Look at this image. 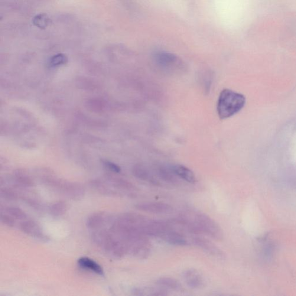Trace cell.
Returning a JSON list of instances; mask_svg holds the SVG:
<instances>
[{
	"label": "cell",
	"mask_w": 296,
	"mask_h": 296,
	"mask_svg": "<svg viewBox=\"0 0 296 296\" xmlns=\"http://www.w3.org/2000/svg\"><path fill=\"white\" fill-rule=\"evenodd\" d=\"M67 57L63 54H58L51 58L50 64L52 66H57L66 63Z\"/></svg>",
	"instance_id": "obj_23"
},
{
	"label": "cell",
	"mask_w": 296,
	"mask_h": 296,
	"mask_svg": "<svg viewBox=\"0 0 296 296\" xmlns=\"http://www.w3.org/2000/svg\"><path fill=\"white\" fill-rule=\"evenodd\" d=\"M109 181L115 189L127 191H133L136 189V188L134 185L125 180L112 179Z\"/></svg>",
	"instance_id": "obj_16"
},
{
	"label": "cell",
	"mask_w": 296,
	"mask_h": 296,
	"mask_svg": "<svg viewBox=\"0 0 296 296\" xmlns=\"http://www.w3.org/2000/svg\"><path fill=\"white\" fill-rule=\"evenodd\" d=\"M104 164L107 168H108L109 170L116 172V173H119V172L121 171V169H120L118 165L112 163V162L106 161L104 162Z\"/></svg>",
	"instance_id": "obj_25"
},
{
	"label": "cell",
	"mask_w": 296,
	"mask_h": 296,
	"mask_svg": "<svg viewBox=\"0 0 296 296\" xmlns=\"http://www.w3.org/2000/svg\"><path fill=\"white\" fill-rule=\"evenodd\" d=\"M193 243L204 251L216 258L223 259L224 258V253L222 249H220L218 246H217L209 240L196 236L194 237Z\"/></svg>",
	"instance_id": "obj_4"
},
{
	"label": "cell",
	"mask_w": 296,
	"mask_h": 296,
	"mask_svg": "<svg viewBox=\"0 0 296 296\" xmlns=\"http://www.w3.org/2000/svg\"><path fill=\"white\" fill-rule=\"evenodd\" d=\"M133 173L135 176L139 180L149 182L154 185H158L159 182L149 172L147 169L142 166V165H136L133 168Z\"/></svg>",
	"instance_id": "obj_12"
},
{
	"label": "cell",
	"mask_w": 296,
	"mask_h": 296,
	"mask_svg": "<svg viewBox=\"0 0 296 296\" xmlns=\"http://www.w3.org/2000/svg\"><path fill=\"white\" fill-rule=\"evenodd\" d=\"M136 208L144 212L155 214H168L172 211V207L170 205L161 202L140 203L136 205Z\"/></svg>",
	"instance_id": "obj_6"
},
{
	"label": "cell",
	"mask_w": 296,
	"mask_h": 296,
	"mask_svg": "<svg viewBox=\"0 0 296 296\" xmlns=\"http://www.w3.org/2000/svg\"><path fill=\"white\" fill-rule=\"evenodd\" d=\"M155 61L159 66L167 68L177 63V57L173 54L161 52L156 54Z\"/></svg>",
	"instance_id": "obj_11"
},
{
	"label": "cell",
	"mask_w": 296,
	"mask_h": 296,
	"mask_svg": "<svg viewBox=\"0 0 296 296\" xmlns=\"http://www.w3.org/2000/svg\"><path fill=\"white\" fill-rule=\"evenodd\" d=\"M78 264L82 269H89L93 271L96 274L102 275L104 274V270L102 266L98 263L86 257H82L78 260Z\"/></svg>",
	"instance_id": "obj_10"
},
{
	"label": "cell",
	"mask_w": 296,
	"mask_h": 296,
	"mask_svg": "<svg viewBox=\"0 0 296 296\" xmlns=\"http://www.w3.org/2000/svg\"><path fill=\"white\" fill-rule=\"evenodd\" d=\"M50 22V19L45 14H39L35 16L33 19V24L38 28H46Z\"/></svg>",
	"instance_id": "obj_21"
},
{
	"label": "cell",
	"mask_w": 296,
	"mask_h": 296,
	"mask_svg": "<svg viewBox=\"0 0 296 296\" xmlns=\"http://www.w3.org/2000/svg\"><path fill=\"white\" fill-rule=\"evenodd\" d=\"M20 229L23 232L33 238L41 241L47 240V237L45 235L41 226L34 220H23L20 223Z\"/></svg>",
	"instance_id": "obj_5"
},
{
	"label": "cell",
	"mask_w": 296,
	"mask_h": 296,
	"mask_svg": "<svg viewBox=\"0 0 296 296\" xmlns=\"http://www.w3.org/2000/svg\"><path fill=\"white\" fill-rule=\"evenodd\" d=\"M0 195L1 198L9 201L16 200L18 198L17 193L9 188H1L0 190Z\"/></svg>",
	"instance_id": "obj_20"
},
{
	"label": "cell",
	"mask_w": 296,
	"mask_h": 296,
	"mask_svg": "<svg viewBox=\"0 0 296 296\" xmlns=\"http://www.w3.org/2000/svg\"><path fill=\"white\" fill-rule=\"evenodd\" d=\"M92 186L94 189L98 191L99 193L102 194H106L107 196H116L118 194V192L113 190L111 188H110L106 184H104L103 182L96 181L94 182L92 185Z\"/></svg>",
	"instance_id": "obj_18"
},
{
	"label": "cell",
	"mask_w": 296,
	"mask_h": 296,
	"mask_svg": "<svg viewBox=\"0 0 296 296\" xmlns=\"http://www.w3.org/2000/svg\"><path fill=\"white\" fill-rule=\"evenodd\" d=\"M109 215L103 213H94L87 218L86 226L90 230L96 231L102 229L107 224L111 222Z\"/></svg>",
	"instance_id": "obj_7"
},
{
	"label": "cell",
	"mask_w": 296,
	"mask_h": 296,
	"mask_svg": "<svg viewBox=\"0 0 296 296\" xmlns=\"http://www.w3.org/2000/svg\"><path fill=\"white\" fill-rule=\"evenodd\" d=\"M182 275L184 281L190 288L199 289L204 286L203 276L197 269H187Z\"/></svg>",
	"instance_id": "obj_8"
},
{
	"label": "cell",
	"mask_w": 296,
	"mask_h": 296,
	"mask_svg": "<svg viewBox=\"0 0 296 296\" xmlns=\"http://www.w3.org/2000/svg\"><path fill=\"white\" fill-rule=\"evenodd\" d=\"M4 213L7 214L15 220H25L27 218V215L24 211L18 207H6L4 209Z\"/></svg>",
	"instance_id": "obj_19"
},
{
	"label": "cell",
	"mask_w": 296,
	"mask_h": 296,
	"mask_svg": "<svg viewBox=\"0 0 296 296\" xmlns=\"http://www.w3.org/2000/svg\"><path fill=\"white\" fill-rule=\"evenodd\" d=\"M158 174L159 177L162 180L172 184L178 183L177 175L174 174L173 171L170 169L160 167L158 170Z\"/></svg>",
	"instance_id": "obj_14"
},
{
	"label": "cell",
	"mask_w": 296,
	"mask_h": 296,
	"mask_svg": "<svg viewBox=\"0 0 296 296\" xmlns=\"http://www.w3.org/2000/svg\"><path fill=\"white\" fill-rule=\"evenodd\" d=\"M67 208L68 206L66 202L59 201L51 205L49 208V211L52 216L61 217L66 213Z\"/></svg>",
	"instance_id": "obj_13"
},
{
	"label": "cell",
	"mask_w": 296,
	"mask_h": 296,
	"mask_svg": "<svg viewBox=\"0 0 296 296\" xmlns=\"http://www.w3.org/2000/svg\"><path fill=\"white\" fill-rule=\"evenodd\" d=\"M48 184L54 189L74 200L79 199L84 196V188L80 185L53 181H49Z\"/></svg>",
	"instance_id": "obj_3"
},
{
	"label": "cell",
	"mask_w": 296,
	"mask_h": 296,
	"mask_svg": "<svg viewBox=\"0 0 296 296\" xmlns=\"http://www.w3.org/2000/svg\"><path fill=\"white\" fill-rule=\"evenodd\" d=\"M136 295L139 296H165L167 295L166 291L162 289L155 288H144L136 289Z\"/></svg>",
	"instance_id": "obj_17"
},
{
	"label": "cell",
	"mask_w": 296,
	"mask_h": 296,
	"mask_svg": "<svg viewBox=\"0 0 296 296\" xmlns=\"http://www.w3.org/2000/svg\"><path fill=\"white\" fill-rule=\"evenodd\" d=\"M246 103V99L242 94L230 89L221 92L217 104V114L220 119H226L239 112Z\"/></svg>",
	"instance_id": "obj_2"
},
{
	"label": "cell",
	"mask_w": 296,
	"mask_h": 296,
	"mask_svg": "<svg viewBox=\"0 0 296 296\" xmlns=\"http://www.w3.org/2000/svg\"><path fill=\"white\" fill-rule=\"evenodd\" d=\"M179 218L186 223L196 234L203 233L217 241L223 240L224 234L222 228L206 214L196 211L188 210L181 213Z\"/></svg>",
	"instance_id": "obj_1"
},
{
	"label": "cell",
	"mask_w": 296,
	"mask_h": 296,
	"mask_svg": "<svg viewBox=\"0 0 296 296\" xmlns=\"http://www.w3.org/2000/svg\"><path fill=\"white\" fill-rule=\"evenodd\" d=\"M156 284L172 290H180L181 285L176 279L170 277H162L158 279Z\"/></svg>",
	"instance_id": "obj_15"
},
{
	"label": "cell",
	"mask_w": 296,
	"mask_h": 296,
	"mask_svg": "<svg viewBox=\"0 0 296 296\" xmlns=\"http://www.w3.org/2000/svg\"><path fill=\"white\" fill-rule=\"evenodd\" d=\"M174 174L182 180L188 183L194 184L196 182V175L190 169L184 166L183 165L176 164L171 167Z\"/></svg>",
	"instance_id": "obj_9"
},
{
	"label": "cell",
	"mask_w": 296,
	"mask_h": 296,
	"mask_svg": "<svg viewBox=\"0 0 296 296\" xmlns=\"http://www.w3.org/2000/svg\"><path fill=\"white\" fill-rule=\"evenodd\" d=\"M16 180L18 184L24 187H31L34 185L33 181L31 180V178L25 175H16Z\"/></svg>",
	"instance_id": "obj_22"
},
{
	"label": "cell",
	"mask_w": 296,
	"mask_h": 296,
	"mask_svg": "<svg viewBox=\"0 0 296 296\" xmlns=\"http://www.w3.org/2000/svg\"><path fill=\"white\" fill-rule=\"evenodd\" d=\"M1 222L8 227H13L16 225V220L5 213L1 214Z\"/></svg>",
	"instance_id": "obj_24"
}]
</instances>
